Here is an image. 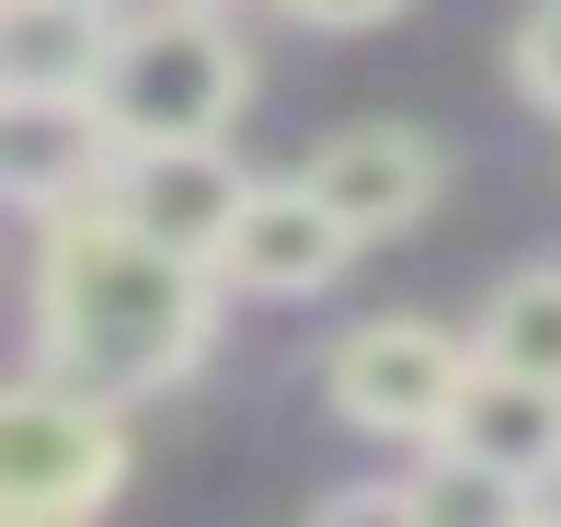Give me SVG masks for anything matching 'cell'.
Returning a JSON list of instances; mask_svg holds the SVG:
<instances>
[{"mask_svg": "<svg viewBox=\"0 0 561 527\" xmlns=\"http://www.w3.org/2000/svg\"><path fill=\"white\" fill-rule=\"evenodd\" d=\"M35 333L92 390H161L207 356V253H172L115 207L58 218L35 264Z\"/></svg>", "mask_w": 561, "mask_h": 527, "instance_id": "cell-1", "label": "cell"}, {"mask_svg": "<svg viewBox=\"0 0 561 527\" xmlns=\"http://www.w3.org/2000/svg\"><path fill=\"white\" fill-rule=\"evenodd\" d=\"M104 127L115 149H161V138H218L241 115V46L218 35L207 12H161L138 35H115L104 58Z\"/></svg>", "mask_w": 561, "mask_h": 527, "instance_id": "cell-2", "label": "cell"}, {"mask_svg": "<svg viewBox=\"0 0 561 527\" xmlns=\"http://www.w3.org/2000/svg\"><path fill=\"white\" fill-rule=\"evenodd\" d=\"M126 482V436L104 413V390H58V379H23L0 401V516L12 527H58V516H92L104 493Z\"/></svg>", "mask_w": 561, "mask_h": 527, "instance_id": "cell-3", "label": "cell"}, {"mask_svg": "<svg viewBox=\"0 0 561 527\" xmlns=\"http://www.w3.org/2000/svg\"><path fill=\"white\" fill-rule=\"evenodd\" d=\"M470 367H481V344L436 333V321H355L333 344V413L390 436V447H436Z\"/></svg>", "mask_w": 561, "mask_h": 527, "instance_id": "cell-4", "label": "cell"}, {"mask_svg": "<svg viewBox=\"0 0 561 527\" xmlns=\"http://www.w3.org/2000/svg\"><path fill=\"white\" fill-rule=\"evenodd\" d=\"M344 253H355V218L298 172V184H252L241 195V218L218 241V275L229 287H264V298H310V287L344 275Z\"/></svg>", "mask_w": 561, "mask_h": 527, "instance_id": "cell-5", "label": "cell"}, {"mask_svg": "<svg viewBox=\"0 0 561 527\" xmlns=\"http://www.w3.org/2000/svg\"><path fill=\"white\" fill-rule=\"evenodd\" d=\"M241 195H252V184L218 161V138L115 149V172H104V207H115V218H138L149 241H172V253H207V264H218L229 218H241Z\"/></svg>", "mask_w": 561, "mask_h": 527, "instance_id": "cell-6", "label": "cell"}, {"mask_svg": "<svg viewBox=\"0 0 561 527\" xmlns=\"http://www.w3.org/2000/svg\"><path fill=\"white\" fill-rule=\"evenodd\" d=\"M310 184L355 218V241H390V230H413V218L436 207V138H413V127H333L310 149Z\"/></svg>", "mask_w": 561, "mask_h": 527, "instance_id": "cell-7", "label": "cell"}, {"mask_svg": "<svg viewBox=\"0 0 561 527\" xmlns=\"http://www.w3.org/2000/svg\"><path fill=\"white\" fill-rule=\"evenodd\" d=\"M447 447H470L504 482L539 493V482H561V390L516 379V367H470V390H458V413H447Z\"/></svg>", "mask_w": 561, "mask_h": 527, "instance_id": "cell-8", "label": "cell"}, {"mask_svg": "<svg viewBox=\"0 0 561 527\" xmlns=\"http://www.w3.org/2000/svg\"><path fill=\"white\" fill-rule=\"evenodd\" d=\"M0 161H12V195L23 207H58V195H81L92 172L115 161V127L92 92H12V115H0Z\"/></svg>", "mask_w": 561, "mask_h": 527, "instance_id": "cell-9", "label": "cell"}, {"mask_svg": "<svg viewBox=\"0 0 561 527\" xmlns=\"http://www.w3.org/2000/svg\"><path fill=\"white\" fill-rule=\"evenodd\" d=\"M104 0H12L0 12V92H104Z\"/></svg>", "mask_w": 561, "mask_h": 527, "instance_id": "cell-10", "label": "cell"}, {"mask_svg": "<svg viewBox=\"0 0 561 527\" xmlns=\"http://www.w3.org/2000/svg\"><path fill=\"white\" fill-rule=\"evenodd\" d=\"M470 344H481V367H516V379H550V390H561V264L504 275Z\"/></svg>", "mask_w": 561, "mask_h": 527, "instance_id": "cell-11", "label": "cell"}, {"mask_svg": "<svg viewBox=\"0 0 561 527\" xmlns=\"http://www.w3.org/2000/svg\"><path fill=\"white\" fill-rule=\"evenodd\" d=\"M527 505V482H504L493 459H470V447H447L436 436V459L401 482V516H516Z\"/></svg>", "mask_w": 561, "mask_h": 527, "instance_id": "cell-12", "label": "cell"}, {"mask_svg": "<svg viewBox=\"0 0 561 527\" xmlns=\"http://www.w3.org/2000/svg\"><path fill=\"white\" fill-rule=\"evenodd\" d=\"M516 92L561 115V0H527V23H516Z\"/></svg>", "mask_w": 561, "mask_h": 527, "instance_id": "cell-13", "label": "cell"}, {"mask_svg": "<svg viewBox=\"0 0 561 527\" xmlns=\"http://www.w3.org/2000/svg\"><path fill=\"white\" fill-rule=\"evenodd\" d=\"M298 23H321V35H355V23H390L401 0H287Z\"/></svg>", "mask_w": 561, "mask_h": 527, "instance_id": "cell-14", "label": "cell"}]
</instances>
